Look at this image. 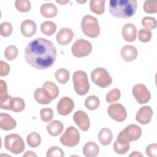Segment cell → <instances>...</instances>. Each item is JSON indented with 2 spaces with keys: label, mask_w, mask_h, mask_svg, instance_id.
Returning <instances> with one entry per match:
<instances>
[{
  "label": "cell",
  "mask_w": 157,
  "mask_h": 157,
  "mask_svg": "<svg viewBox=\"0 0 157 157\" xmlns=\"http://www.w3.org/2000/svg\"><path fill=\"white\" fill-rule=\"evenodd\" d=\"M74 105V102L71 98L64 96L58 101L56 107L57 111L59 115L66 116L72 111Z\"/></svg>",
  "instance_id": "12"
},
{
  "label": "cell",
  "mask_w": 157,
  "mask_h": 157,
  "mask_svg": "<svg viewBox=\"0 0 157 157\" xmlns=\"http://www.w3.org/2000/svg\"><path fill=\"white\" fill-rule=\"evenodd\" d=\"M12 97L7 93V86L5 81L0 80V107L9 110L10 103Z\"/></svg>",
  "instance_id": "15"
},
{
  "label": "cell",
  "mask_w": 157,
  "mask_h": 157,
  "mask_svg": "<svg viewBox=\"0 0 157 157\" xmlns=\"http://www.w3.org/2000/svg\"><path fill=\"white\" fill-rule=\"evenodd\" d=\"M121 58L126 61H132L136 59L138 55L137 50L135 47L131 45L123 46L120 52Z\"/></svg>",
  "instance_id": "18"
},
{
  "label": "cell",
  "mask_w": 157,
  "mask_h": 157,
  "mask_svg": "<svg viewBox=\"0 0 157 157\" xmlns=\"http://www.w3.org/2000/svg\"><path fill=\"white\" fill-rule=\"evenodd\" d=\"M64 154L63 150L58 147L53 146L50 147L47 151V157H63Z\"/></svg>",
  "instance_id": "42"
},
{
  "label": "cell",
  "mask_w": 157,
  "mask_h": 157,
  "mask_svg": "<svg viewBox=\"0 0 157 157\" xmlns=\"http://www.w3.org/2000/svg\"><path fill=\"white\" fill-rule=\"evenodd\" d=\"M100 104L99 99L95 95H91L86 98L85 101V106L90 110L97 109Z\"/></svg>",
  "instance_id": "32"
},
{
  "label": "cell",
  "mask_w": 157,
  "mask_h": 157,
  "mask_svg": "<svg viewBox=\"0 0 157 157\" xmlns=\"http://www.w3.org/2000/svg\"><path fill=\"white\" fill-rule=\"evenodd\" d=\"M142 25L148 29H153L156 27V20L154 17H145L142 20Z\"/></svg>",
  "instance_id": "38"
},
{
  "label": "cell",
  "mask_w": 157,
  "mask_h": 157,
  "mask_svg": "<svg viewBox=\"0 0 157 157\" xmlns=\"http://www.w3.org/2000/svg\"><path fill=\"white\" fill-rule=\"evenodd\" d=\"M121 34L123 39L129 42L135 40L137 37V29L132 23H127L122 28Z\"/></svg>",
  "instance_id": "17"
},
{
  "label": "cell",
  "mask_w": 157,
  "mask_h": 157,
  "mask_svg": "<svg viewBox=\"0 0 157 157\" xmlns=\"http://www.w3.org/2000/svg\"><path fill=\"white\" fill-rule=\"evenodd\" d=\"M25 57L31 67L38 70L46 69L56 60V47L50 40L38 37L28 44L25 50Z\"/></svg>",
  "instance_id": "1"
},
{
  "label": "cell",
  "mask_w": 157,
  "mask_h": 157,
  "mask_svg": "<svg viewBox=\"0 0 157 157\" xmlns=\"http://www.w3.org/2000/svg\"><path fill=\"white\" fill-rule=\"evenodd\" d=\"M146 154L150 157L157 156V144L156 143L149 144L145 149Z\"/></svg>",
  "instance_id": "43"
},
{
  "label": "cell",
  "mask_w": 157,
  "mask_h": 157,
  "mask_svg": "<svg viewBox=\"0 0 157 157\" xmlns=\"http://www.w3.org/2000/svg\"><path fill=\"white\" fill-rule=\"evenodd\" d=\"M72 81L76 93L80 96L86 94L90 89L87 74L83 71H75L72 76Z\"/></svg>",
  "instance_id": "4"
},
{
  "label": "cell",
  "mask_w": 157,
  "mask_h": 157,
  "mask_svg": "<svg viewBox=\"0 0 157 157\" xmlns=\"http://www.w3.org/2000/svg\"><path fill=\"white\" fill-rule=\"evenodd\" d=\"M105 0H91L90 8L91 10L97 15H101L105 10Z\"/></svg>",
  "instance_id": "27"
},
{
  "label": "cell",
  "mask_w": 157,
  "mask_h": 157,
  "mask_svg": "<svg viewBox=\"0 0 157 157\" xmlns=\"http://www.w3.org/2000/svg\"><path fill=\"white\" fill-rule=\"evenodd\" d=\"M144 10L148 13H155L157 12V1L146 0L144 2Z\"/></svg>",
  "instance_id": "35"
},
{
  "label": "cell",
  "mask_w": 157,
  "mask_h": 157,
  "mask_svg": "<svg viewBox=\"0 0 157 157\" xmlns=\"http://www.w3.org/2000/svg\"><path fill=\"white\" fill-rule=\"evenodd\" d=\"M73 120L80 129L83 131H86L90 128V119L86 113L84 111L78 110L75 112L73 116Z\"/></svg>",
  "instance_id": "13"
},
{
  "label": "cell",
  "mask_w": 157,
  "mask_h": 157,
  "mask_svg": "<svg viewBox=\"0 0 157 157\" xmlns=\"http://www.w3.org/2000/svg\"><path fill=\"white\" fill-rule=\"evenodd\" d=\"M18 50L16 46L15 45H9L6 47L4 50V56L6 59L9 61H12L15 59L18 56Z\"/></svg>",
  "instance_id": "34"
},
{
  "label": "cell",
  "mask_w": 157,
  "mask_h": 157,
  "mask_svg": "<svg viewBox=\"0 0 157 157\" xmlns=\"http://www.w3.org/2000/svg\"><path fill=\"white\" fill-rule=\"evenodd\" d=\"M129 156H143V155L139 151H134L129 155Z\"/></svg>",
  "instance_id": "46"
},
{
  "label": "cell",
  "mask_w": 157,
  "mask_h": 157,
  "mask_svg": "<svg viewBox=\"0 0 157 157\" xmlns=\"http://www.w3.org/2000/svg\"><path fill=\"white\" fill-rule=\"evenodd\" d=\"M80 141V134L78 129L72 126H69L60 137V142L64 146L72 147L76 146Z\"/></svg>",
  "instance_id": "7"
},
{
  "label": "cell",
  "mask_w": 157,
  "mask_h": 157,
  "mask_svg": "<svg viewBox=\"0 0 157 157\" xmlns=\"http://www.w3.org/2000/svg\"><path fill=\"white\" fill-rule=\"evenodd\" d=\"M28 145L32 148L37 147L41 142V137L39 134L36 132H33L28 135L26 138Z\"/></svg>",
  "instance_id": "33"
},
{
  "label": "cell",
  "mask_w": 157,
  "mask_h": 157,
  "mask_svg": "<svg viewBox=\"0 0 157 157\" xmlns=\"http://www.w3.org/2000/svg\"><path fill=\"white\" fill-rule=\"evenodd\" d=\"M72 55L77 58L88 56L92 51L91 44L83 39L77 40L71 47Z\"/></svg>",
  "instance_id": "8"
},
{
  "label": "cell",
  "mask_w": 157,
  "mask_h": 157,
  "mask_svg": "<svg viewBox=\"0 0 157 157\" xmlns=\"http://www.w3.org/2000/svg\"><path fill=\"white\" fill-rule=\"evenodd\" d=\"M99 152V147L94 142H86L83 147V153L86 157L96 156Z\"/></svg>",
  "instance_id": "25"
},
{
  "label": "cell",
  "mask_w": 157,
  "mask_h": 157,
  "mask_svg": "<svg viewBox=\"0 0 157 157\" xmlns=\"http://www.w3.org/2000/svg\"><path fill=\"white\" fill-rule=\"evenodd\" d=\"M34 97L36 101L40 104H48L52 101L49 93L43 87L37 88L35 90Z\"/></svg>",
  "instance_id": "22"
},
{
  "label": "cell",
  "mask_w": 157,
  "mask_h": 157,
  "mask_svg": "<svg viewBox=\"0 0 157 157\" xmlns=\"http://www.w3.org/2000/svg\"><path fill=\"white\" fill-rule=\"evenodd\" d=\"M17 9L21 12H27L31 9V2L28 0H17L15 1Z\"/></svg>",
  "instance_id": "36"
},
{
  "label": "cell",
  "mask_w": 157,
  "mask_h": 157,
  "mask_svg": "<svg viewBox=\"0 0 157 157\" xmlns=\"http://www.w3.org/2000/svg\"><path fill=\"white\" fill-rule=\"evenodd\" d=\"M81 28L82 32L86 36L96 38L100 34V28L98 20L91 15H85L81 21Z\"/></svg>",
  "instance_id": "3"
},
{
  "label": "cell",
  "mask_w": 157,
  "mask_h": 157,
  "mask_svg": "<svg viewBox=\"0 0 157 157\" xmlns=\"http://www.w3.org/2000/svg\"><path fill=\"white\" fill-rule=\"evenodd\" d=\"M98 138L99 142L102 145L105 146L108 145L110 144L113 139L112 132L109 128H102L98 133Z\"/></svg>",
  "instance_id": "26"
},
{
  "label": "cell",
  "mask_w": 157,
  "mask_h": 157,
  "mask_svg": "<svg viewBox=\"0 0 157 157\" xmlns=\"http://www.w3.org/2000/svg\"><path fill=\"white\" fill-rule=\"evenodd\" d=\"M0 76L4 77L8 75L10 72V66L5 61H0Z\"/></svg>",
  "instance_id": "44"
},
{
  "label": "cell",
  "mask_w": 157,
  "mask_h": 157,
  "mask_svg": "<svg viewBox=\"0 0 157 157\" xmlns=\"http://www.w3.org/2000/svg\"><path fill=\"white\" fill-rule=\"evenodd\" d=\"M74 36V32L71 29L64 28L58 32L56 36V39L59 45H66L72 40Z\"/></svg>",
  "instance_id": "16"
},
{
  "label": "cell",
  "mask_w": 157,
  "mask_h": 157,
  "mask_svg": "<svg viewBox=\"0 0 157 157\" xmlns=\"http://www.w3.org/2000/svg\"><path fill=\"white\" fill-rule=\"evenodd\" d=\"M41 120L45 123L50 121L53 117V110L50 108H44L40 111Z\"/></svg>",
  "instance_id": "40"
},
{
  "label": "cell",
  "mask_w": 157,
  "mask_h": 157,
  "mask_svg": "<svg viewBox=\"0 0 157 157\" xmlns=\"http://www.w3.org/2000/svg\"><path fill=\"white\" fill-rule=\"evenodd\" d=\"M42 87L49 93L52 100L55 99L59 94V88L57 85L52 81H47L44 82Z\"/></svg>",
  "instance_id": "29"
},
{
  "label": "cell",
  "mask_w": 157,
  "mask_h": 157,
  "mask_svg": "<svg viewBox=\"0 0 157 157\" xmlns=\"http://www.w3.org/2000/svg\"><path fill=\"white\" fill-rule=\"evenodd\" d=\"M64 128L63 124L58 120H54L48 123L47 125V130L48 134L53 137L59 135Z\"/></svg>",
  "instance_id": "24"
},
{
  "label": "cell",
  "mask_w": 157,
  "mask_h": 157,
  "mask_svg": "<svg viewBox=\"0 0 157 157\" xmlns=\"http://www.w3.org/2000/svg\"><path fill=\"white\" fill-rule=\"evenodd\" d=\"M12 26L9 22H3L0 26V33L2 36H9L12 33Z\"/></svg>",
  "instance_id": "41"
},
{
  "label": "cell",
  "mask_w": 157,
  "mask_h": 157,
  "mask_svg": "<svg viewBox=\"0 0 157 157\" xmlns=\"http://www.w3.org/2000/svg\"><path fill=\"white\" fill-rule=\"evenodd\" d=\"M118 134L128 142H132L137 140L140 137L142 130L139 126L132 124L126 127Z\"/></svg>",
  "instance_id": "11"
},
{
  "label": "cell",
  "mask_w": 157,
  "mask_h": 157,
  "mask_svg": "<svg viewBox=\"0 0 157 157\" xmlns=\"http://www.w3.org/2000/svg\"><path fill=\"white\" fill-rule=\"evenodd\" d=\"M40 11L44 17L53 18L57 15L58 9L55 4L49 2L43 4L40 7Z\"/></svg>",
  "instance_id": "23"
},
{
  "label": "cell",
  "mask_w": 157,
  "mask_h": 157,
  "mask_svg": "<svg viewBox=\"0 0 157 157\" xmlns=\"http://www.w3.org/2000/svg\"><path fill=\"white\" fill-rule=\"evenodd\" d=\"M23 156H29V157H37V155L32 151H27L23 154Z\"/></svg>",
  "instance_id": "45"
},
{
  "label": "cell",
  "mask_w": 157,
  "mask_h": 157,
  "mask_svg": "<svg viewBox=\"0 0 157 157\" xmlns=\"http://www.w3.org/2000/svg\"><path fill=\"white\" fill-rule=\"evenodd\" d=\"M132 94L140 104H144L148 102L151 98V94L146 86L142 83H137L133 86Z\"/></svg>",
  "instance_id": "9"
},
{
  "label": "cell",
  "mask_w": 157,
  "mask_h": 157,
  "mask_svg": "<svg viewBox=\"0 0 157 157\" xmlns=\"http://www.w3.org/2000/svg\"><path fill=\"white\" fill-rule=\"evenodd\" d=\"M107 113L111 118L118 122L124 121L127 117L126 109L122 104L119 103L110 105L107 109Z\"/></svg>",
  "instance_id": "10"
},
{
  "label": "cell",
  "mask_w": 157,
  "mask_h": 157,
  "mask_svg": "<svg viewBox=\"0 0 157 157\" xmlns=\"http://www.w3.org/2000/svg\"><path fill=\"white\" fill-rule=\"evenodd\" d=\"M129 142L118 134L117 140L113 144L114 151L118 154L123 155L125 154L129 150Z\"/></svg>",
  "instance_id": "21"
},
{
  "label": "cell",
  "mask_w": 157,
  "mask_h": 157,
  "mask_svg": "<svg viewBox=\"0 0 157 157\" xmlns=\"http://www.w3.org/2000/svg\"><path fill=\"white\" fill-rule=\"evenodd\" d=\"M120 91L118 88H113L107 94L105 100L109 103H114L120 98Z\"/></svg>",
  "instance_id": "37"
},
{
  "label": "cell",
  "mask_w": 157,
  "mask_h": 157,
  "mask_svg": "<svg viewBox=\"0 0 157 157\" xmlns=\"http://www.w3.org/2000/svg\"><path fill=\"white\" fill-rule=\"evenodd\" d=\"M20 30L21 34L27 37L33 36L36 32L37 26L36 23L31 20H24L20 26Z\"/></svg>",
  "instance_id": "19"
},
{
  "label": "cell",
  "mask_w": 157,
  "mask_h": 157,
  "mask_svg": "<svg viewBox=\"0 0 157 157\" xmlns=\"http://www.w3.org/2000/svg\"><path fill=\"white\" fill-rule=\"evenodd\" d=\"M69 76V72L65 68H60L55 72V77L56 80L62 84H65L68 82Z\"/></svg>",
  "instance_id": "31"
},
{
  "label": "cell",
  "mask_w": 157,
  "mask_h": 157,
  "mask_svg": "<svg viewBox=\"0 0 157 157\" xmlns=\"http://www.w3.org/2000/svg\"><path fill=\"white\" fill-rule=\"evenodd\" d=\"M25 107V103L24 100L18 97L12 98L10 103L9 110L14 112H20L24 110Z\"/></svg>",
  "instance_id": "28"
},
{
  "label": "cell",
  "mask_w": 157,
  "mask_h": 157,
  "mask_svg": "<svg viewBox=\"0 0 157 157\" xmlns=\"http://www.w3.org/2000/svg\"><path fill=\"white\" fill-rule=\"evenodd\" d=\"M68 2H69V1H56L57 3H59V4H61V5H64V4H66V3H67Z\"/></svg>",
  "instance_id": "47"
},
{
  "label": "cell",
  "mask_w": 157,
  "mask_h": 157,
  "mask_svg": "<svg viewBox=\"0 0 157 157\" xmlns=\"http://www.w3.org/2000/svg\"><path fill=\"white\" fill-rule=\"evenodd\" d=\"M137 7L136 0H111L109 2L110 13L116 18H130L135 14Z\"/></svg>",
  "instance_id": "2"
},
{
  "label": "cell",
  "mask_w": 157,
  "mask_h": 157,
  "mask_svg": "<svg viewBox=\"0 0 157 157\" xmlns=\"http://www.w3.org/2000/svg\"><path fill=\"white\" fill-rule=\"evenodd\" d=\"M153 113V110L150 106H143L139 109L136 113V120L138 123L142 124H147L150 122Z\"/></svg>",
  "instance_id": "14"
},
{
  "label": "cell",
  "mask_w": 157,
  "mask_h": 157,
  "mask_svg": "<svg viewBox=\"0 0 157 157\" xmlns=\"http://www.w3.org/2000/svg\"><path fill=\"white\" fill-rule=\"evenodd\" d=\"M5 148L13 154H20L25 148V144L23 139L17 134L7 135L4 138Z\"/></svg>",
  "instance_id": "5"
},
{
  "label": "cell",
  "mask_w": 157,
  "mask_h": 157,
  "mask_svg": "<svg viewBox=\"0 0 157 157\" xmlns=\"http://www.w3.org/2000/svg\"><path fill=\"white\" fill-rule=\"evenodd\" d=\"M56 29V24L52 21H46L40 25L41 32L47 36L53 35Z\"/></svg>",
  "instance_id": "30"
},
{
  "label": "cell",
  "mask_w": 157,
  "mask_h": 157,
  "mask_svg": "<svg viewBox=\"0 0 157 157\" xmlns=\"http://www.w3.org/2000/svg\"><path fill=\"white\" fill-rule=\"evenodd\" d=\"M17 126V122L10 115L5 113L0 114V128L5 131H9Z\"/></svg>",
  "instance_id": "20"
},
{
  "label": "cell",
  "mask_w": 157,
  "mask_h": 157,
  "mask_svg": "<svg viewBox=\"0 0 157 157\" xmlns=\"http://www.w3.org/2000/svg\"><path fill=\"white\" fill-rule=\"evenodd\" d=\"M91 80L101 88L109 86L112 82V77L108 71L102 67H97L91 73Z\"/></svg>",
  "instance_id": "6"
},
{
  "label": "cell",
  "mask_w": 157,
  "mask_h": 157,
  "mask_svg": "<svg viewBox=\"0 0 157 157\" xmlns=\"http://www.w3.org/2000/svg\"><path fill=\"white\" fill-rule=\"evenodd\" d=\"M152 37V33L150 29H140L138 32V38L142 42H149Z\"/></svg>",
  "instance_id": "39"
}]
</instances>
